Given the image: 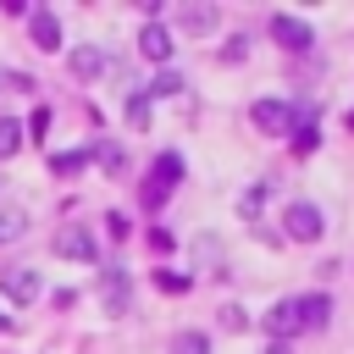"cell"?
Segmentation results:
<instances>
[{
    "label": "cell",
    "mask_w": 354,
    "mask_h": 354,
    "mask_svg": "<svg viewBox=\"0 0 354 354\" xmlns=\"http://www.w3.org/2000/svg\"><path fill=\"white\" fill-rule=\"evenodd\" d=\"M177 183H183V155H171V149H166V155H160V160L149 166V183L138 188L144 210H160V205H166V194H171Z\"/></svg>",
    "instance_id": "obj_1"
},
{
    "label": "cell",
    "mask_w": 354,
    "mask_h": 354,
    "mask_svg": "<svg viewBox=\"0 0 354 354\" xmlns=\"http://www.w3.org/2000/svg\"><path fill=\"white\" fill-rule=\"evenodd\" d=\"M282 232H288L293 243H315V238L326 232V216H321L310 199H293V205L282 210Z\"/></svg>",
    "instance_id": "obj_2"
},
{
    "label": "cell",
    "mask_w": 354,
    "mask_h": 354,
    "mask_svg": "<svg viewBox=\"0 0 354 354\" xmlns=\"http://www.w3.org/2000/svg\"><path fill=\"white\" fill-rule=\"evenodd\" d=\"M249 116H254V127H260L266 138H288V133L299 127V111H293L288 100H254Z\"/></svg>",
    "instance_id": "obj_3"
},
{
    "label": "cell",
    "mask_w": 354,
    "mask_h": 354,
    "mask_svg": "<svg viewBox=\"0 0 354 354\" xmlns=\"http://www.w3.org/2000/svg\"><path fill=\"white\" fill-rule=\"evenodd\" d=\"M55 254H66V260H83V266H94L100 260V238L83 227V221H66L61 232H55Z\"/></svg>",
    "instance_id": "obj_4"
},
{
    "label": "cell",
    "mask_w": 354,
    "mask_h": 354,
    "mask_svg": "<svg viewBox=\"0 0 354 354\" xmlns=\"http://www.w3.org/2000/svg\"><path fill=\"white\" fill-rule=\"evenodd\" d=\"M304 332V321H299V299H277L271 310H266V337L271 343H293Z\"/></svg>",
    "instance_id": "obj_5"
},
{
    "label": "cell",
    "mask_w": 354,
    "mask_h": 354,
    "mask_svg": "<svg viewBox=\"0 0 354 354\" xmlns=\"http://www.w3.org/2000/svg\"><path fill=\"white\" fill-rule=\"evenodd\" d=\"M0 293L11 304H33L39 299V271L33 266H0Z\"/></svg>",
    "instance_id": "obj_6"
},
{
    "label": "cell",
    "mask_w": 354,
    "mask_h": 354,
    "mask_svg": "<svg viewBox=\"0 0 354 354\" xmlns=\"http://www.w3.org/2000/svg\"><path fill=\"white\" fill-rule=\"evenodd\" d=\"M271 39L282 44V50H310L315 44V33H310V22H299V17H288V11H271Z\"/></svg>",
    "instance_id": "obj_7"
},
{
    "label": "cell",
    "mask_w": 354,
    "mask_h": 354,
    "mask_svg": "<svg viewBox=\"0 0 354 354\" xmlns=\"http://www.w3.org/2000/svg\"><path fill=\"white\" fill-rule=\"evenodd\" d=\"M100 299H105L111 315H122V310L133 304V282H127L122 266H100Z\"/></svg>",
    "instance_id": "obj_8"
},
{
    "label": "cell",
    "mask_w": 354,
    "mask_h": 354,
    "mask_svg": "<svg viewBox=\"0 0 354 354\" xmlns=\"http://www.w3.org/2000/svg\"><path fill=\"white\" fill-rule=\"evenodd\" d=\"M138 55L144 61H171V28L166 22H144L138 28Z\"/></svg>",
    "instance_id": "obj_9"
},
{
    "label": "cell",
    "mask_w": 354,
    "mask_h": 354,
    "mask_svg": "<svg viewBox=\"0 0 354 354\" xmlns=\"http://www.w3.org/2000/svg\"><path fill=\"white\" fill-rule=\"evenodd\" d=\"M299 321H304V332H321L332 321V299L326 293H299Z\"/></svg>",
    "instance_id": "obj_10"
},
{
    "label": "cell",
    "mask_w": 354,
    "mask_h": 354,
    "mask_svg": "<svg viewBox=\"0 0 354 354\" xmlns=\"http://www.w3.org/2000/svg\"><path fill=\"white\" fill-rule=\"evenodd\" d=\"M28 28H33V44H39V50H61V22H55L50 11H33Z\"/></svg>",
    "instance_id": "obj_11"
},
{
    "label": "cell",
    "mask_w": 354,
    "mask_h": 354,
    "mask_svg": "<svg viewBox=\"0 0 354 354\" xmlns=\"http://www.w3.org/2000/svg\"><path fill=\"white\" fill-rule=\"evenodd\" d=\"M88 160H100L111 177H122V171H127V155H122V144H116V138H100V144L88 149Z\"/></svg>",
    "instance_id": "obj_12"
},
{
    "label": "cell",
    "mask_w": 354,
    "mask_h": 354,
    "mask_svg": "<svg viewBox=\"0 0 354 354\" xmlns=\"http://www.w3.org/2000/svg\"><path fill=\"white\" fill-rule=\"evenodd\" d=\"M100 72H105V50H94V44L72 50V77H100Z\"/></svg>",
    "instance_id": "obj_13"
},
{
    "label": "cell",
    "mask_w": 354,
    "mask_h": 354,
    "mask_svg": "<svg viewBox=\"0 0 354 354\" xmlns=\"http://www.w3.org/2000/svg\"><path fill=\"white\" fill-rule=\"evenodd\" d=\"M293 149H299V155H315V149H321V133H315V111H299V127H293Z\"/></svg>",
    "instance_id": "obj_14"
},
{
    "label": "cell",
    "mask_w": 354,
    "mask_h": 354,
    "mask_svg": "<svg viewBox=\"0 0 354 354\" xmlns=\"http://www.w3.org/2000/svg\"><path fill=\"white\" fill-rule=\"evenodd\" d=\"M50 166H55L61 177H72V171H83V166H88V149H61V155H50Z\"/></svg>",
    "instance_id": "obj_15"
},
{
    "label": "cell",
    "mask_w": 354,
    "mask_h": 354,
    "mask_svg": "<svg viewBox=\"0 0 354 354\" xmlns=\"http://www.w3.org/2000/svg\"><path fill=\"white\" fill-rule=\"evenodd\" d=\"M17 149H22V127H17L11 116H0V160H11Z\"/></svg>",
    "instance_id": "obj_16"
},
{
    "label": "cell",
    "mask_w": 354,
    "mask_h": 354,
    "mask_svg": "<svg viewBox=\"0 0 354 354\" xmlns=\"http://www.w3.org/2000/svg\"><path fill=\"white\" fill-rule=\"evenodd\" d=\"M171 354H210V337L205 332H177L171 337Z\"/></svg>",
    "instance_id": "obj_17"
},
{
    "label": "cell",
    "mask_w": 354,
    "mask_h": 354,
    "mask_svg": "<svg viewBox=\"0 0 354 354\" xmlns=\"http://www.w3.org/2000/svg\"><path fill=\"white\" fill-rule=\"evenodd\" d=\"M127 127H149V94H127Z\"/></svg>",
    "instance_id": "obj_18"
},
{
    "label": "cell",
    "mask_w": 354,
    "mask_h": 354,
    "mask_svg": "<svg viewBox=\"0 0 354 354\" xmlns=\"http://www.w3.org/2000/svg\"><path fill=\"white\" fill-rule=\"evenodd\" d=\"M177 22H183V28H194V33H205V28L216 22V11H210V6H188V11L177 17Z\"/></svg>",
    "instance_id": "obj_19"
},
{
    "label": "cell",
    "mask_w": 354,
    "mask_h": 354,
    "mask_svg": "<svg viewBox=\"0 0 354 354\" xmlns=\"http://www.w3.org/2000/svg\"><path fill=\"white\" fill-rule=\"evenodd\" d=\"M155 288H160V293H177V299H183V293H188L194 282H188L183 271H155Z\"/></svg>",
    "instance_id": "obj_20"
},
{
    "label": "cell",
    "mask_w": 354,
    "mask_h": 354,
    "mask_svg": "<svg viewBox=\"0 0 354 354\" xmlns=\"http://www.w3.org/2000/svg\"><path fill=\"white\" fill-rule=\"evenodd\" d=\"M44 133H50V105H39V111L28 116V138H33V144H44Z\"/></svg>",
    "instance_id": "obj_21"
},
{
    "label": "cell",
    "mask_w": 354,
    "mask_h": 354,
    "mask_svg": "<svg viewBox=\"0 0 354 354\" xmlns=\"http://www.w3.org/2000/svg\"><path fill=\"white\" fill-rule=\"evenodd\" d=\"M22 232H28V216L22 210H6L0 216V238H22Z\"/></svg>",
    "instance_id": "obj_22"
},
{
    "label": "cell",
    "mask_w": 354,
    "mask_h": 354,
    "mask_svg": "<svg viewBox=\"0 0 354 354\" xmlns=\"http://www.w3.org/2000/svg\"><path fill=\"white\" fill-rule=\"evenodd\" d=\"M266 199H271V183H260V188H249V194H243V216H254V210H260Z\"/></svg>",
    "instance_id": "obj_23"
},
{
    "label": "cell",
    "mask_w": 354,
    "mask_h": 354,
    "mask_svg": "<svg viewBox=\"0 0 354 354\" xmlns=\"http://www.w3.org/2000/svg\"><path fill=\"white\" fill-rule=\"evenodd\" d=\"M149 94H183V77H177V72H160V77H155V88H149Z\"/></svg>",
    "instance_id": "obj_24"
},
{
    "label": "cell",
    "mask_w": 354,
    "mask_h": 354,
    "mask_svg": "<svg viewBox=\"0 0 354 354\" xmlns=\"http://www.w3.org/2000/svg\"><path fill=\"white\" fill-rule=\"evenodd\" d=\"M105 232H111V238H127V216L111 210V216H105Z\"/></svg>",
    "instance_id": "obj_25"
},
{
    "label": "cell",
    "mask_w": 354,
    "mask_h": 354,
    "mask_svg": "<svg viewBox=\"0 0 354 354\" xmlns=\"http://www.w3.org/2000/svg\"><path fill=\"white\" fill-rule=\"evenodd\" d=\"M260 354H293V348H288V343H266Z\"/></svg>",
    "instance_id": "obj_26"
},
{
    "label": "cell",
    "mask_w": 354,
    "mask_h": 354,
    "mask_svg": "<svg viewBox=\"0 0 354 354\" xmlns=\"http://www.w3.org/2000/svg\"><path fill=\"white\" fill-rule=\"evenodd\" d=\"M0 332H11V315H6V310H0Z\"/></svg>",
    "instance_id": "obj_27"
},
{
    "label": "cell",
    "mask_w": 354,
    "mask_h": 354,
    "mask_svg": "<svg viewBox=\"0 0 354 354\" xmlns=\"http://www.w3.org/2000/svg\"><path fill=\"white\" fill-rule=\"evenodd\" d=\"M348 133H354V111H348Z\"/></svg>",
    "instance_id": "obj_28"
}]
</instances>
